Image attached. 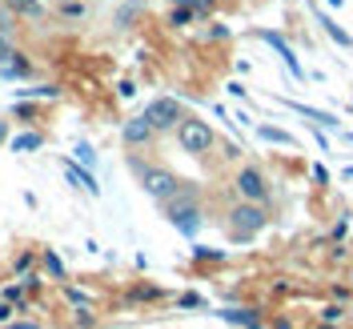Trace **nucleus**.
Listing matches in <instances>:
<instances>
[{
	"label": "nucleus",
	"mask_w": 353,
	"mask_h": 329,
	"mask_svg": "<svg viewBox=\"0 0 353 329\" xmlns=\"http://www.w3.org/2000/svg\"><path fill=\"white\" fill-rule=\"evenodd\" d=\"M176 141H181V149L185 153H209L213 145H217V132L209 129V121H197V117H181V125H176Z\"/></svg>",
	"instance_id": "obj_1"
},
{
	"label": "nucleus",
	"mask_w": 353,
	"mask_h": 329,
	"mask_svg": "<svg viewBox=\"0 0 353 329\" xmlns=\"http://www.w3.org/2000/svg\"><path fill=\"white\" fill-rule=\"evenodd\" d=\"M165 213H169V221H173L176 229L185 233V237H193L201 229V209H197V201H189V197H169L165 201Z\"/></svg>",
	"instance_id": "obj_2"
},
{
	"label": "nucleus",
	"mask_w": 353,
	"mask_h": 329,
	"mask_svg": "<svg viewBox=\"0 0 353 329\" xmlns=\"http://www.w3.org/2000/svg\"><path fill=\"white\" fill-rule=\"evenodd\" d=\"M229 225H233L237 237H253V233H261L265 229L261 205H257V201H241V205H233V209H229Z\"/></svg>",
	"instance_id": "obj_3"
},
{
	"label": "nucleus",
	"mask_w": 353,
	"mask_h": 329,
	"mask_svg": "<svg viewBox=\"0 0 353 329\" xmlns=\"http://www.w3.org/2000/svg\"><path fill=\"white\" fill-rule=\"evenodd\" d=\"M145 117H149V125H153L157 132H165V129H176L181 125V101H173V97H157L153 105L145 109Z\"/></svg>",
	"instance_id": "obj_4"
},
{
	"label": "nucleus",
	"mask_w": 353,
	"mask_h": 329,
	"mask_svg": "<svg viewBox=\"0 0 353 329\" xmlns=\"http://www.w3.org/2000/svg\"><path fill=\"white\" fill-rule=\"evenodd\" d=\"M141 181H145V193L157 201H169L181 193V181H176L169 169H141Z\"/></svg>",
	"instance_id": "obj_5"
},
{
	"label": "nucleus",
	"mask_w": 353,
	"mask_h": 329,
	"mask_svg": "<svg viewBox=\"0 0 353 329\" xmlns=\"http://www.w3.org/2000/svg\"><path fill=\"white\" fill-rule=\"evenodd\" d=\"M237 193H241V201H257L261 205L269 197V185H265V177L257 169H241L237 173Z\"/></svg>",
	"instance_id": "obj_6"
},
{
	"label": "nucleus",
	"mask_w": 353,
	"mask_h": 329,
	"mask_svg": "<svg viewBox=\"0 0 353 329\" xmlns=\"http://www.w3.org/2000/svg\"><path fill=\"white\" fill-rule=\"evenodd\" d=\"M153 125H149V117H132L129 125H125V129H121V137H125V145H132V149H137V145H149V141H153Z\"/></svg>",
	"instance_id": "obj_7"
},
{
	"label": "nucleus",
	"mask_w": 353,
	"mask_h": 329,
	"mask_svg": "<svg viewBox=\"0 0 353 329\" xmlns=\"http://www.w3.org/2000/svg\"><path fill=\"white\" fill-rule=\"evenodd\" d=\"M257 37H261L265 44H273V48H277V52H281V61H285V65L293 68V77H301V65H297V57H293V48H289V44L281 41V37H277V32H257Z\"/></svg>",
	"instance_id": "obj_8"
},
{
	"label": "nucleus",
	"mask_w": 353,
	"mask_h": 329,
	"mask_svg": "<svg viewBox=\"0 0 353 329\" xmlns=\"http://www.w3.org/2000/svg\"><path fill=\"white\" fill-rule=\"evenodd\" d=\"M221 317H225L229 326H241V329H261V317H257L253 309H225Z\"/></svg>",
	"instance_id": "obj_9"
},
{
	"label": "nucleus",
	"mask_w": 353,
	"mask_h": 329,
	"mask_svg": "<svg viewBox=\"0 0 353 329\" xmlns=\"http://www.w3.org/2000/svg\"><path fill=\"white\" fill-rule=\"evenodd\" d=\"M65 173H68V181H77V185H81V189H88V193H92V197H97V193H101V185H97V177H92V173H85V169H81V165H72V161H68V165H65Z\"/></svg>",
	"instance_id": "obj_10"
},
{
	"label": "nucleus",
	"mask_w": 353,
	"mask_h": 329,
	"mask_svg": "<svg viewBox=\"0 0 353 329\" xmlns=\"http://www.w3.org/2000/svg\"><path fill=\"white\" fill-rule=\"evenodd\" d=\"M41 145H44L41 132H21V137H12V149H17V153H32V149H41Z\"/></svg>",
	"instance_id": "obj_11"
},
{
	"label": "nucleus",
	"mask_w": 353,
	"mask_h": 329,
	"mask_svg": "<svg viewBox=\"0 0 353 329\" xmlns=\"http://www.w3.org/2000/svg\"><path fill=\"white\" fill-rule=\"evenodd\" d=\"M257 137H261V141H269V145H293V137H289V132L269 129V125H261V129H257Z\"/></svg>",
	"instance_id": "obj_12"
},
{
	"label": "nucleus",
	"mask_w": 353,
	"mask_h": 329,
	"mask_svg": "<svg viewBox=\"0 0 353 329\" xmlns=\"http://www.w3.org/2000/svg\"><path fill=\"white\" fill-rule=\"evenodd\" d=\"M12 8H17V12H24V17H32V21H37V17H44V8L37 4V0H12Z\"/></svg>",
	"instance_id": "obj_13"
},
{
	"label": "nucleus",
	"mask_w": 353,
	"mask_h": 329,
	"mask_svg": "<svg viewBox=\"0 0 353 329\" xmlns=\"http://www.w3.org/2000/svg\"><path fill=\"white\" fill-rule=\"evenodd\" d=\"M321 24H325V32H330V37H333L337 44H353V41H350V32H341V28H337V24H333L330 17H321Z\"/></svg>",
	"instance_id": "obj_14"
},
{
	"label": "nucleus",
	"mask_w": 353,
	"mask_h": 329,
	"mask_svg": "<svg viewBox=\"0 0 353 329\" xmlns=\"http://www.w3.org/2000/svg\"><path fill=\"white\" fill-rule=\"evenodd\" d=\"M44 269H48L52 277H65V265H61V257H57V253H44Z\"/></svg>",
	"instance_id": "obj_15"
},
{
	"label": "nucleus",
	"mask_w": 353,
	"mask_h": 329,
	"mask_svg": "<svg viewBox=\"0 0 353 329\" xmlns=\"http://www.w3.org/2000/svg\"><path fill=\"white\" fill-rule=\"evenodd\" d=\"M4 77H28V61H12V65H4Z\"/></svg>",
	"instance_id": "obj_16"
},
{
	"label": "nucleus",
	"mask_w": 353,
	"mask_h": 329,
	"mask_svg": "<svg viewBox=\"0 0 353 329\" xmlns=\"http://www.w3.org/2000/svg\"><path fill=\"white\" fill-rule=\"evenodd\" d=\"M193 12H197V8H189V4H185V8H176V12H173V24H189V21H193Z\"/></svg>",
	"instance_id": "obj_17"
},
{
	"label": "nucleus",
	"mask_w": 353,
	"mask_h": 329,
	"mask_svg": "<svg viewBox=\"0 0 353 329\" xmlns=\"http://www.w3.org/2000/svg\"><path fill=\"white\" fill-rule=\"evenodd\" d=\"M77 161H81V165H88V169H92V161H97V157H92V149H88V145H77Z\"/></svg>",
	"instance_id": "obj_18"
},
{
	"label": "nucleus",
	"mask_w": 353,
	"mask_h": 329,
	"mask_svg": "<svg viewBox=\"0 0 353 329\" xmlns=\"http://www.w3.org/2000/svg\"><path fill=\"white\" fill-rule=\"evenodd\" d=\"M61 12H65V17H72V21H77V17H85V8H81V4H65Z\"/></svg>",
	"instance_id": "obj_19"
},
{
	"label": "nucleus",
	"mask_w": 353,
	"mask_h": 329,
	"mask_svg": "<svg viewBox=\"0 0 353 329\" xmlns=\"http://www.w3.org/2000/svg\"><path fill=\"white\" fill-rule=\"evenodd\" d=\"M17 269H21V273H24V269H32V253H24V257H17Z\"/></svg>",
	"instance_id": "obj_20"
},
{
	"label": "nucleus",
	"mask_w": 353,
	"mask_h": 329,
	"mask_svg": "<svg viewBox=\"0 0 353 329\" xmlns=\"http://www.w3.org/2000/svg\"><path fill=\"white\" fill-rule=\"evenodd\" d=\"M8 317H12V309H8L4 301H0V321H8Z\"/></svg>",
	"instance_id": "obj_21"
},
{
	"label": "nucleus",
	"mask_w": 353,
	"mask_h": 329,
	"mask_svg": "<svg viewBox=\"0 0 353 329\" xmlns=\"http://www.w3.org/2000/svg\"><path fill=\"white\" fill-rule=\"evenodd\" d=\"M189 4H193V8H201V12H205V8H209V0H189Z\"/></svg>",
	"instance_id": "obj_22"
},
{
	"label": "nucleus",
	"mask_w": 353,
	"mask_h": 329,
	"mask_svg": "<svg viewBox=\"0 0 353 329\" xmlns=\"http://www.w3.org/2000/svg\"><path fill=\"white\" fill-rule=\"evenodd\" d=\"M4 329H41V326H32V321H24V326H4Z\"/></svg>",
	"instance_id": "obj_23"
},
{
	"label": "nucleus",
	"mask_w": 353,
	"mask_h": 329,
	"mask_svg": "<svg viewBox=\"0 0 353 329\" xmlns=\"http://www.w3.org/2000/svg\"><path fill=\"white\" fill-rule=\"evenodd\" d=\"M4 137H8V129H4V125H0V141H4Z\"/></svg>",
	"instance_id": "obj_24"
}]
</instances>
